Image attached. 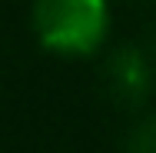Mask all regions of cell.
<instances>
[{"mask_svg": "<svg viewBox=\"0 0 156 153\" xmlns=\"http://www.w3.org/2000/svg\"><path fill=\"white\" fill-rule=\"evenodd\" d=\"M33 33L60 57H87L100 50L110 30L106 0H33Z\"/></svg>", "mask_w": 156, "mask_h": 153, "instance_id": "1", "label": "cell"}, {"mask_svg": "<svg viewBox=\"0 0 156 153\" xmlns=\"http://www.w3.org/2000/svg\"><path fill=\"white\" fill-rule=\"evenodd\" d=\"M106 87L120 107H140L153 87V67L146 53L133 43L116 47L106 60Z\"/></svg>", "mask_w": 156, "mask_h": 153, "instance_id": "2", "label": "cell"}, {"mask_svg": "<svg viewBox=\"0 0 156 153\" xmlns=\"http://www.w3.org/2000/svg\"><path fill=\"white\" fill-rule=\"evenodd\" d=\"M123 153H156V117H143L140 123L129 126Z\"/></svg>", "mask_w": 156, "mask_h": 153, "instance_id": "3", "label": "cell"}]
</instances>
